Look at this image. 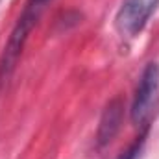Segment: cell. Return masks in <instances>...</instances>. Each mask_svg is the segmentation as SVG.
<instances>
[{
  "label": "cell",
  "instance_id": "obj_1",
  "mask_svg": "<svg viewBox=\"0 0 159 159\" xmlns=\"http://www.w3.org/2000/svg\"><path fill=\"white\" fill-rule=\"evenodd\" d=\"M46 2L48 0H30L24 13L20 15L17 26L13 28L11 35H9V41H7V44L4 48V56L0 59V80L7 78L11 74V70L15 69V65L19 61V56L22 54L24 43L28 39L32 28L35 26V22H37V19H39L41 11H43Z\"/></svg>",
  "mask_w": 159,
  "mask_h": 159
},
{
  "label": "cell",
  "instance_id": "obj_2",
  "mask_svg": "<svg viewBox=\"0 0 159 159\" xmlns=\"http://www.w3.org/2000/svg\"><path fill=\"white\" fill-rule=\"evenodd\" d=\"M159 104V65L148 63L141 74L131 104V122L137 128L148 126Z\"/></svg>",
  "mask_w": 159,
  "mask_h": 159
},
{
  "label": "cell",
  "instance_id": "obj_3",
  "mask_svg": "<svg viewBox=\"0 0 159 159\" xmlns=\"http://www.w3.org/2000/svg\"><path fill=\"white\" fill-rule=\"evenodd\" d=\"M159 0H124L115 17V28L122 37H137L157 9Z\"/></svg>",
  "mask_w": 159,
  "mask_h": 159
},
{
  "label": "cell",
  "instance_id": "obj_4",
  "mask_svg": "<svg viewBox=\"0 0 159 159\" xmlns=\"http://www.w3.org/2000/svg\"><path fill=\"white\" fill-rule=\"evenodd\" d=\"M122 119H124V102L120 98H113L104 107V113L100 117L98 131H96V141L100 146L109 144L117 137L120 126H122Z\"/></svg>",
  "mask_w": 159,
  "mask_h": 159
}]
</instances>
